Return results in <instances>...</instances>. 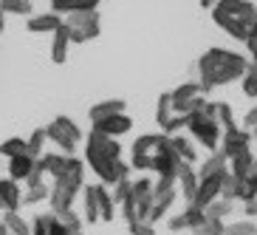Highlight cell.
I'll return each instance as SVG.
<instances>
[{
  "label": "cell",
  "mask_w": 257,
  "mask_h": 235,
  "mask_svg": "<svg viewBox=\"0 0 257 235\" xmlns=\"http://www.w3.org/2000/svg\"><path fill=\"white\" fill-rule=\"evenodd\" d=\"M249 68V57H243L229 48H209L198 60V74H201V88L212 91L218 85H229L234 80H243Z\"/></svg>",
  "instance_id": "6da1fadb"
},
{
  "label": "cell",
  "mask_w": 257,
  "mask_h": 235,
  "mask_svg": "<svg viewBox=\"0 0 257 235\" xmlns=\"http://www.w3.org/2000/svg\"><path fill=\"white\" fill-rule=\"evenodd\" d=\"M212 20L229 37L246 43L257 31V6L251 0H218L212 6Z\"/></svg>",
  "instance_id": "7a4b0ae2"
},
{
  "label": "cell",
  "mask_w": 257,
  "mask_h": 235,
  "mask_svg": "<svg viewBox=\"0 0 257 235\" xmlns=\"http://www.w3.org/2000/svg\"><path fill=\"white\" fill-rule=\"evenodd\" d=\"M116 159H121L119 139L102 136V133L91 130L88 139H85V165H91L93 173H99L102 167H107L110 162H116Z\"/></svg>",
  "instance_id": "3957f363"
},
{
  "label": "cell",
  "mask_w": 257,
  "mask_h": 235,
  "mask_svg": "<svg viewBox=\"0 0 257 235\" xmlns=\"http://www.w3.org/2000/svg\"><path fill=\"white\" fill-rule=\"evenodd\" d=\"M62 23L71 31V43H91L99 37V12H71L62 17Z\"/></svg>",
  "instance_id": "277c9868"
},
{
  "label": "cell",
  "mask_w": 257,
  "mask_h": 235,
  "mask_svg": "<svg viewBox=\"0 0 257 235\" xmlns=\"http://www.w3.org/2000/svg\"><path fill=\"white\" fill-rule=\"evenodd\" d=\"M187 130L195 136V142H201L206 147V150H220V139H223V133H220V125L215 119H206L204 111H198V114L189 116L187 122Z\"/></svg>",
  "instance_id": "5b68a950"
},
{
  "label": "cell",
  "mask_w": 257,
  "mask_h": 235,
  "mask_svg": "<svg viewBox=\"0 0 257 235\" xmlns=\"http://www.w3.org/2000/svg\"><path fill=\"white\" fill-rule=\"evenodd\" d=\"M178 165H181V159H178V153H175L170 136L161 133V142L156 144V150H153V167L150 170H156L159 176H175V179H178Z\"/></svg>",
  "instance_id": "8992f818"
},
{
  "label": "cell",
  "mask_w": 257,
  "mask_h": 235,
  "mask_svg": "<svg viewBox=\"0 0 257 235\" xmlns=\"http://www.w3.org/2000/svg\"><path fill=\"white\" fill-rule=\"evenodd\" d=\"M161 142V133H144V136H136L130 153H133V159H130V167L139 170V173H147L153 167V150H156V144Z\"/></svg>",
  "instance_id": "52a82bcc"
},
{
  "label": "cell",
  "mask_w": 257,
  "mask_h": 235,
  "mask_svg": "<svg viewBox=\"0 0 257 235\" xmlns=\"http://www.w3.org/2000/svg\"><path fill=\"white\" fill-rule=\"evenodd\" d=\"M251 147V133L246 128H229L220 139V153L226 159H234L240 150H249Z\"/></svg>",
  "instance_id": "ba28073f"
},
{
  "label": "cell",
  "mask_w": 257,
  "mask_h": 235,
  "mask_svg": "<svg viewBox=\"0 0 257 235\" xmlns=\"http://www.w3.org/2000/svg\"><path fill=\"white\" fill-rule=\"evenodd\" d=\"M91 130L102 133V136H110V139H119L121 133H130L133 130V119L127 114H116V116H107L102 122H93Z\"/></svg>",
  "instance_id": "9c48e42d"
},
{
  "label": "cell",
  "mask_w": 257,
  "mask_h": 235,
  "mask_svg": "<svg viewBox=\"0 0 257 235\" xmlns=\"http://www.w3.org/2000/svg\"><path fill=\"white\" fill-rule=\"evenodd\" d=\"M223 173H226V170H223ZM223 173L209 176V179H201L198 193H195V201H192V204L201 207V210H206L212 201H218V198H220V182H223Z\"/></svg>",
  "instance_id": "30bf717a"
},
{
  "label": "cell",
  "mask_w": 257,
  "mask_h": 235,
  "mask_svg": "<svg viewBox=\"0 0 257 235\" xmlns=\"http://www.w3.org/2000/svg\"><path fill=\"white\" fill-rule=\"evenodd\" d=\"M0 201H3V212H20V207H23L20 182H15V179H0Z\"/></svg>",
  "instance_id": "8fae6325"
},
{
  "label": "cell",
  "mask_w": 257,
  "mask_h": 235,
  "mask_svg": "<svg viewBox=\"0 0 257 235\" xmlns=\"http://www.w3.org/2000/svg\"><path fill=\"white\" fill-rule=\"evenodd\" d=\"M178 184H181V196L187 198V204H192L201 179H198V170H192V165H187V162L178 165Z\"/></svg>",
  "instance_id": "7c38bea8"
},
{
  "label": "cell",
  "mask_w": 257,
  "mask_h": 235,
  "mask_svg": "<svg viewBox=\"0 0 257 235\" xmlns=\"http://www.w3.org/2000/svg\"><path fill=\"white\" fill-rule=\"evenodd\" d=\"M127 111V102L124 99H105V102H96V105H91V111H88V119L93 122H102L107 119V116H116V114H124Z\"/></svg>",
  "instance_id": "4fadbf2b"
},
{
  "label": "cell",
  "mask_w": 257,
  "mask_h": 235,
  "mask_svg": "<svg viewBox=\"0 0 257 235\" xmlns=\"http://www.w3.org/2000/svg\"><path fill=\"white\" fill-rule=\"evenodd\" d=\"M60 26H62V17L54 15V12H48V15H31L29 20H26V29H29L31 34H43V31L54 34Z\"/></svg>",
  "instance_id": "5bb4252c"
},
{
  "label": "cell",
  "mask_w": 257,
  "mask_h": 235,
  "mask_svg": "<svg viewBox=\"0 0 257 235\" xmlns=\"http://www.w3.org/2000/svg\"><path fill=\"white\" fill-rule=\"evenodd\" d=\"M130 170H133V167H130L124 159H116V162H110L107 167H102V170H99L96 176H99V182H102V184H107V187H113L116 182H121V179H127V176H130Z\"/></svg>",
  "instance_id": "9a60e30c"
},
{
  "label": "cell",
  "mask_w": 257,
  "mask_h": 235,
  "mask_svg": "<svg viewBox=\"0 0 257 235\" xmlns=\"http://www.w3.org/2000/svg\"><path fill=\"white\" fill-rule=\"evenodd\" d=\"M99 0H51V12L54 15H71V12H96Z\"/></svg>",
  "instance_id": "2e32d148"
},
{
  "label": "cell",
  "mask_w": 257,
  "mask_h": 235,
  "mask_svg": "<svg viewBox=\"0 0 257 235\" xmlns=\"http://www.w3.org/2000/svg\"><path fill=\"white\" fill-rule=\"evenodd\" d=\"M68 46H71V31H68V26L62 23L60 29L54 31V43H51V60L57 65L68 60Z\"/></svg>",
  "instance_id": "e0dca14e"
},
{
  "label": "cell",
  "mask_w": 257,
  "mask_h": 235,
  "mask_svg": "<svg viewBox=\"0 0 257 235\" xmlns=\"http://www.w3.org/2000/svg\"><path fill=\"white\" fill-rule=\"evenodd\" d=\"M46 136L60 147L62 156H74V153H76V142L68 136V133H62V128L57 125V122H48V125H46Z\"/></svg>",
  "instance_id": "ac0fdd59"
},
{
  "label": "cell",
  "mask_w": 257,
  "mask_h": 235,
  "mask_svg": "<svg viewBox=\"0 0 257 235\" xmlns=\"http://www.w3.org/2000/svg\"><path fill=\"white\" fill-rule=\"evenodd\" d=\"M93 193H96V204H99V215H102V221L105 224H110L116 215V204H113V196L107 193V184H93Z\"/></svg>",
  "instance_id": "d6986e66"
},
{
  "label": "cell",
  "mask_w": 257,
  "mask_h": 235,
  "mask_svg": "<svg viewBox=\"0 0 257 235\" xmlns=\"http://www.w3.org/2000/svg\"><path fill=\"white\" fill-rule=\"evenodd\" d=\"M34 162L29 153H23V156H15V159H9V179H15V182H26L31 176V170H34Z\"/></svg>",
  "instance_id": "ffe728a7"
},
{
  "label": "cell",
  "mask_w": 257,
  "mask_h": 235,
  "mask_svg": "<svg viewBox=\"0 0 257 235\" xmlns=\"http://www.w3.org/2000/svg\"><path fill=\"white\" fill-rule=\"evenodd\" d=\"M254 153H251V147L249 150H240L234 159H229V173L234 176V179H246V176L251 173V167H254Z\"/></svg>",
  "instance_id": "44dd1931"
},
{
  "label": "cell",
  "mask_w": 257,
  "mask_h": 235,
  "mask_svg": "<svg viewBox=\"0 0 257 235\" xmlns=\"http://www.w3.org/2000/svg\"><path fill=\"white\" fill-rule=\"evenodd\" d=\"M223 170H229V159L220 150H215L212 156L204 159V165L198 170V179H209V176H218V173H223Z\"/></svg>",
  "instance_id": "7402d4cb"
},
{
  "label": "cell",
  "mask_w": 257,
  "mask_h": 235,
  "mask_svg": "<svg viewBox=\"0 0 257 235\" xmlns=\"http://www.w3.org/2000/svg\"><path fill=\"white\" fill-rule=\"evenodd\" d=\"M175 198H178V190H170L164 196H156V204H153V212H150V218H147V224H159L167 212H170V207L175 204Z\"/></svg>",
  "instance_id": "603a6c76"
},
{
  "label": "cell",
  "mask_w": 257,
  "mask_h": 235,
  "mask_svg": "<svg viewBox=\"0 0 257 235\" xmlns=\"http://www.w3.org/2000/svg\"><path fill=\"white\" fill-rule=\"evenodd\" d=\"M82 201H85V224H99L102 215H99V204H96L93 184H85V187H82Z\"/></svg>",
  "instance_id": "cb8c5ba5"
},
{
  "label": "cell",
  "mask_w": 257,
  "mask_h": 235,
  "mask_svg": "<svg viewBox=\"0 0 257 235\" xmlns=\"http://www.w3.org/2000/svg\"><path fill=\"white\" fill-rule=\"evenodd\" d=\"M0 224H6L9 235H31V224L20 212H3V221Z\"/></svg>",
  "instance_id": "d4e9b609"
},
{
  "label": "cell",
  "mask_w": 257,
  "mask_h": 235,
  "mask_svg": "<svg viewBox=\"0 0 257 235\" xmlns=\"http://www.w3.org/2000/svg\"><path fill=\"white\" fill-rule=\"evenodd\" d=\"M170 142H173V147H175V153H178V159L181 162H187V165H195L198 162V153H195V147H192V142L189 139H184V136H170Z\"/></svg>",
  "instance_id": "484cf974"
},
{
  "label": "cell",
  "mask_w": 257,
  "mask_h": 235,
  "mask_svg": "<svg viewBox=\"0 0 257 235\" xmlns=\"http://www.w3.org/2000/svg\"><path fill=\"white\" fill-rule=\"evenodd\" d=\"M204 94V88H201V83H184L178 85L175 91H170V97H173V105H181V102H187V99H195Z\"/></svg>",
  "instance_id": "4316f807"
},
{
  "label": "cell",
  "mask_w": 257,
  "mask_h": 235,
  "mask_svg": "<svg viewBox=\"0 0 257 235\" xmlns=\"http://www.w3.org/2000/svg\"><path fill=\"white\" fill-rule=\"evenodd\" d=\"M46 128H37L31 130V136L26 139V153H29L31 159H40L43 156V147H46Z\"/></svg>",
  "instance_id": "83f0119b"
},
{
  "label": "cell",
  "mask_w": 257,
  "mask_h": 235,
  "mask_svg": "<svg viewBox=\"0 0 257 235\" xmlns=\"http://www.w3.org/2000/svg\"><path fill=\"white\" fill-rule=\"evenodd\" d=\"M170 119H173V97L170 94H161L159 105H156V122H159V128H164Z\"/></svg>",
  "instance_id": "f1b7e54d"
},
{
  "label": "cell",
  "mask_w": 257,
  "mask_h": 235,
  "mask_svg": "<svg viewBox=\"0 0 257 235\" xmlns=\"http://www.w3.org/2000/svg\"><path fill=\"white\" fill-rule=\"evenodd\" d=\"M184 218H187V227L189 229H198V227H204L206 221V210H201V207H195V204H187L184 207V212H181Z\"/></svg>",
  "instance_id": "f546056e"
},
{
  "label": "cell",
  "mask_w": 257,
  "mask_h": 235,
  "mask_svg": "<svg viewBox=\"0 0 257 235\" xmlns=\"http://www.w3.org/2000/svg\"><path fill=\"white\" fill-rule=\"evenodd\" d=\"M232 210H234V201H223V198H218V201H212V204L206 207V218H212V221H223Z\"/></svg>",
  "instance_id": "4dcf8cb0"
},
{
  "label": "cell",
  "mask_w": 257,
  "mask_h": 235,
  "mask_svg": "<svg viewBox=\"0 0 257 235\" xmlns=\"http://www.w3.org/2000/svg\"><path fill=\"white\" fill-rule=\"evenodd\" d=\"M23 153H26V139L12 136V139H6V142H0V156L15 159V156H23Z\"/></svg>",
  "instance_id": "1f68e13d"
},
{
  "label": "cell",
  "mask_w": 257,
  "mask_h": 235,
  "mask_svg": "<svg viewBox=\"0 0 257 235\" xmlns=\"http://www.w3.org/2000/svg\"><path fill=\"white\" fill-rule=\"evenodd\" d=\"M237 184H240V179H234L232 173H223V182H220V198L223 201H237Z\"/></svg>",
  "instance_id": "d6a6232c"
},
{
  "label": "cell",
  "mask_w": 257,
  "mask_h": 235,
  "mask_svg": "<svg viewBox=\"0 0 257 235\" xmlns=\"http://www.w3.org/2000/svg\"><path fill=\"white\" fill-rule=\"evenodd\" d=\"M0 9H3L6 15L31 17V3H29V0H0Z\"/></svg>",
  "instance_id": "836d02e7"
},
{
  "label": "cell",
  "mask_w": 257,
  "mask_h": 235,
  "mask_svg": "<svg viewBox=\"0 0 257 235\" xmlns=\"http://www.w3.org/2000/svg\"><path fill=\"white\" fill-rule=\"evenodd\" d=\"M57 218H60V224H62L65 229H71V232H79V229H82V224H85V221L79 218V212H76L74 207H71V210L57 212Z\"/></svg>",
  "instance_id": "e575fe53"
},
{
  "label": "cell",
  "mask_w": 257,
  "mask_h": 235,
  "mask_svg": "<svg viewBox=\"0 0 257 235\" xmlns=\"http://www.w3.org/2000/svg\"><path fill=\"white\" fill-rule=\"evenodd\" d=\"M54 221H57L54 212H40V215H34V221H31V235H48Z\"/></svg>",
  "instance_id": "d590c367"
},
{
  "label": "cell",
  "mask_w": 257,
  "mask_h": 235,
  "mask_svg": "<svg viewBox=\"0 0 257 235\" xmlns=\"http://www.w3.org/2000/svg\"><path fill=\"white\" fill-rule=\"evenodd\" d=\"M48 196H51V187L48 184H40V187H31L23 193V204H40V201H48Z\"/></svg>",
  "instance_id": "8d00e7d4"
},
{
  "label": "cell",
  "mask_w": 257,
  "mask_h": 235,
  "mask_svg": "<svg viewBox=\"0 0 257 235\" xmlns=\"http://www.w3.org/2000/svg\"><path fill=\"white\" fill-rule=\"evenodd\" d=\"M130 193H133V182H130V179L116 182L113 184V193H110V196H113V204H124V201L130 198Z\"/></svg>",
  "instance_id": "74e56055"
},
{
  "label": "cell",
  "mask_w": 257,
  "mask_h": 235,
  "mask_svg": "<svg viewBox=\"0 0 257 235\" xmlns=\"http://www.w3.org/2000/svg\"><path fill=\"white\" fill-rule=\"evenodd\" d=\"M54 122H57V125L62 128V133H68V136L74 139V142H79V139H82V130H79V125H76L74 119H68V116H62V114H60Z\"/></svg>",
  "instance_id": "f35d334b"
},
{
  "label": "cell",
  "mask_w": 257,
  "mask_h": 235,
  "mask_svg": "<svg viewBox=\"0 0 257 235\" xmlns=\"http://www.w3.org/2000/svg\"><path fill=\"white\" fill-rule=\"evenodd\" d=\"M218 125L220 128H237L234 125V114H232V105L229 102H218Z\"/></svg>",
  "instance_id": "ab89813d"
},
{
  "label": "cell",
  "mask_w": 257,
  "mask_h": 235,
  "mask_svg": "<svg viewBox=\"0 0 257 235\" xmlns=\"http://www.w3.org/2000/svg\"><path fill=\"white\" fill-rule=\"evenodd\" d=\"M257 227L251 224L249 218L246 221H232V224H226V235H254Z\"/></svg>",
  "instance_id": "60d3db41"
},
{
  "label": "cell",
  "mask_w": 257,
  "mask_h": 235,
  "mask_svg": "<svg viewBox=\"0 0 257 235\" xmlns=\"http://www.w3.org/2000/svg\"><path fill=\"white\" fill-rule=\"evenodd\" d=\"M192 235H226V224L223 221H206L204 227H198V229H192Z\"/></svg>",
  "instance_id": "b9f144b4"
},
{
  "label": "cell",
  "mask_w": 257,
  "mask_h": 235,
  "mask_svg": "<svg viewBox=\"0 0 257 235\" xmlns=\"http://www.w3.org/2000/svg\"><path fill=\"white\" fill-rule=\"evenodd\" d=\"M153 196V182L150 179H136L133 182V198L142 201V198H150Z\"/></svg>",
  "instance_id": "7bdbcfd3"
},
{
  "label": "cell",
  "mask_w": 257,
  "mask_h": 235,
  "mask_svg": "<svg viewBox=\"0 0 257 235\" xmlns=\"http://www.w3.org/2000/svg\"><path fill=\"white\" fill-rule=\"evenodd\" d=\"M187 122H189V116H178V114H173V119H170V122L164 125V128H161V133H167V136H175L178 130L187 128Z\"/></svg>",
  "instance_id": "ee69618b"
},
{
  "label": "cell",
  "mask_w": 257,
  "mask_h": 235,
  "mask_svg": "<svg viewBox=\"0 0 257 235\" xmlns=\"http://www.w3.org/2000/svg\"><path fill=\"white\" fill-rule=\"evenodd\" d=\"M251 198H257L254 187H251L246 179H240V184H237V201H243V204H249Z\"/></svg>",
  "instance_id": "f6af8a7d"
},
{
  "label": "cell",
  "mask_w": 257,
  "mask_h": 235,
  "mask_svg": "<svg viewBox=\"0 0 257 235\" xmlns=\"http://www.w3.org/2000/svg\"><path fill=\"white\" fill-rule=\"evenodd\" d=\"M127 232L130 235H156V229H153V224H147V221H130Z\"/></svg>",
  "instance_id": "bcb514c9"
},
{
  "label": "cell",
  "mask_w": 257,
  "mask_h": 235,
  "mask_svg": "<svg viewBox=\"0 0 257 235\" xmlns=\"http://www.w3.org/2000/svg\"><path fill=\"white\" fill-rule=\"evenodd\" d=\"M240 91L246 94L249 99H257V76H251V74H246L240 80Z\"/></svg>",
  "instance_id": "7dc6e473"
},
{
  "label": "cell",
  "mask_w": 257,
  "mask_h": 235,
  "mask_svg": "<svg viewBox=\"0 0 257 235\" xmlns=\"http://www.w3.org/2000/svg\"><path fill=\"white\" fill-rule=\"evenodd\" d=\"M121 215H124V221H136V198H133V193H130V198L121 204Z\"/></svg>",
  "instance_id": "c3c4849f"
},
{
  "label": "cell",
  "mask_w": 257,
  "mask_h": 235,
  "mask_svg": "<svg viewBox=\"0 0 257 235\" xmlns=\"http://www.w3.org/2000/svg\"><path fill=\"white\" fill-rule=\"evenodd\" d=\"M167 227H170V232H184V229H189V227H187V218H184V215H173Z\"/></svg>",
  "instance_id": "681fc988"
},
{
  "label": "cell",
  "mask_w": 257,
  "mask_h": 235,
  "mask_svg": "<svg viewBox=\"0 0 257 235\" xmlns=\"http://www.w3.org/2000/svg\"><path fill=\"white\" fill-rule=\"evenodd\" d=\"M243 128H246V130L257 128V105H254V108H249V111H246V116H243Z\"/></svg>",
  "instance_id": "f907efd6"
},
{
  "label": "cell",
  "mask_w": 257,
  "mask_h": 235,
  "mask_svg": "<svg viewBox=\"0 0 257 235\" xmlns=\"http://www.w3.org/2000/svg\"><path fill=\"white\" fill-rule=\"evenodd\" d=\"M204 116H206V119L218 122V102H206V105H204Z\"/></svg>",
  "instance_id": "816d5d0a"
},
{
  "label": "cell",
  "mask_w": 257,
  "mask_h": 235,
  "mask_svg": "<svg viewBox=\"0 0 257 235\" xmlns=\"http://www.w3.org/2000/svg\"><path fill=\"white\" fill-rule=\"evenodd\" d=\"M246 48H249V57H251V60H257V31L251 34L249 40H246Z\"/></svg>",
  "instance_id": "f5cc1de1"
},
{
  "label": "cell",
  "mask_w": 257,
  "mask_h": 235,
  "mask_svg": "<svg viewBox=\"0 0 257 235\" xmlns=\"http://www.w3.org/2000/svg\"><path fill=\"white\" fill-rule=\"evenodd\" d=\"M48 235H71V229H65V227L60 224V218H57V221L51 224V229H48Z\"/></svg>",
  "instance_id": "db71d44e"
},
{
  "label": "cell",
  "mask_w": 257,
  "mask_h": 235,
  "mask_svg": "<svg viewBox=\"0 0 257 235\" xmlns=\"http://www.w3.org/2000/svg\"><path fill=\"white\" fill-rule=\"evenodd\" d=\"M243 210H246V215H249V218H257V198H251L249 204H243Z\"/></svg>",
  "instance_id": "11a10c76"
},
{
  "label": "cell",
  "mask_w": 257,
  "mask_h": 235,
  "mask_svg": "<svg viewBox=\"0 0 257 235\" xmlns=\"http://www.w3.org/2000/svg\"><path fill=\"white\" fill-rule=\"evenodd\" d=\"M246 182H249L251 187H254V193H257V162H254V167H251V173L246 176Z\"/></svg>",
  "instance_id": "9f6ffc18"
},
{
  "label": "cell",
  "mask_w": 257,
  "mask_h": 235,
  "mask_svg": "<svg viewBox=\"0 0 257 235\" xmlns=\"http://www.w3.org/2000/svg\"><path fill=\"white\" fill-rule=\"evenodd\" d=\"M246 74L257 76V60H249V68H246Z\"/></svg>",
  "instance_id": "6f0895ef"
},
{
  "label": "cell",
  "mask_w": 257,
  "mask_h": 235,
  "mask_svg": "<svg viewBox=\"0 0 257 235\" xmlns=\"http://www.w3.org/2000/svg\"><path fill=\"white\" fill-rule=\"evenodd\" d=\"M3 31H6V12L0 9V34H3Z\"/></svg>",
  "instance_id": "680465c9"
},
{
  "label": "cell",
  "mask_w": 257,
  "mask_h": 235,
  "mask_svg": "<svg viewBox=\"0 0 257 235\" xmlns=\"http://www.w3.org/2000/svg\"><path fill=\"white\" fill-rule=\"evenodd\" d=\"M215 3H218V0H201V9H212Z\"/></svg>",
  "instance_id": "91938a15"
},
{
  "label": "cell",
  "mask_w": 257,
  "mask_h": 235,
  "mask_svg": "<svg viewBox=\"0 0 257 235\" xmlns=\"http://www.w3.org/2000/svg\"><path fill=\"white\" fill-rule=\"evenodd\" d=\"M0 235H9V229H6V224H0Z\"/></svg>",
  "instance_id": "94428289"
},
{
  "label": "cell",
  "mask_w": 257,
  "mask_h": 235,
  "mask_svg": "<svg viewBox=\"0 0 257 235\" xmlns=\"http://www.w3.org/2000/svg\"><path fill=\"white\" fill-rule=\"evenodd\" d=\"M249 133H251V139H257V128H251V130H249Z\"/></svg>",
  "instance_id": "6125c7cd"
},
{
  "label": "cell",
  "mask_w": 257,
  "mask_h": 235,
  "mask_svg": "<svg viewBox=\"0 0 257 235\" xmlns=\"http://www.w3.org/2000/svg\"><path fill=\"white\" fill-rule=\"evenodd\" d=\"M71 235H85V232H82V229H79V232H71Z\"/></svg>",
  "instance_id": "be15d7a7"
},
{
  "label": "cell",
  "mask_w": 257,
  "mask_h": 235,
  "mask_svg": "<svg viewBox=\"0 0 257 235\" xmlns=\"http://www.w3.org/2000/svg\"><path fill=\"white\" fill-rule=\"evenodd\" d=\"M0 210H3V201H0Z\"/></svg>",
  "instance_id": "e7e4bbea"
},
{
  "label": "cell",
  "mask_w": 257,
  "mask_h": 235,
  "mask_svg": "<svg viewBox=\"0 0 257 235\" xmlns=\"http://www.w3.org/2000/svg\"><path fill=\"white\" fill-rule=\"evenodd\" d=\"M29 3H31V0H29Z\"/></svg>",
  "instance_id": "03108f58"
},
{
  "label": "cell",
  "mask_w": 257,
  "mask_h": 235,
  "mask_svg": "<svg viewBox=\"0 0 257 235\" xmlns=\"http://www.w3.org/2000/svg\"><path fill=\"white\" fill-rule=\"evenodd\" d=\"M254 235H257V232H254Z\"/></svg>",
  "instance_id": "003e7915"
}]
</instances>
